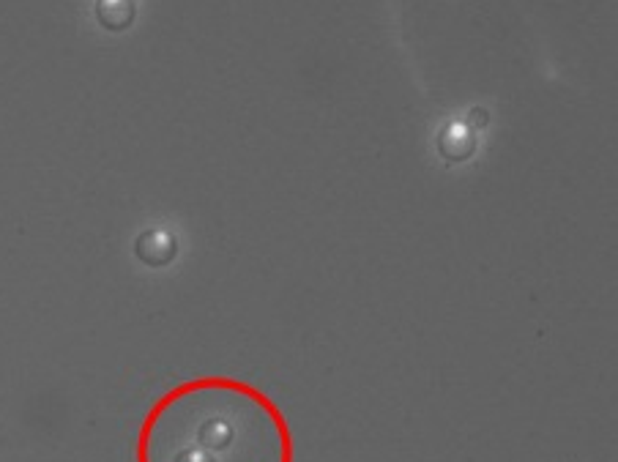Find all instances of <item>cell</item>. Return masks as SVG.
<instances>
[{"instance_id":"obj_1","label":"cell","mask_w":618,"mask_h":462,"mask_svg":"<svg viewBox=\"0 0 618 462\" xmlns=\"http://www.w3.org/2000/svg\"><path fill=\"white\" fill-rule=\"evenodd\" d=\"M137 462H296V438L266 391L203 375L151 405L137 432Z\"/></svg>"},{"instance_id":"obj_2","label":"cell","mask_w":618,"mask_h":462,"mask_svg":"<svg viewBox=\"0 0 618 462\" xmlns=\"http://www.w3.org/2000/svg\"><path fill=\"white\" fill-rule=\"evenodd\" d=\"M96 14L107 31H124L134 22V0H99Z\"/></svg>"},{"instance_id":"obj_3","label":"cell","mask_w":618,"mask_h":462,"mask_svg":"<svg viewBox=\"0 0 618 462\" xmlns=\"http://www.w3.org/2000/svg\"><path fill=\"white\" fill-rule=\"evenodd\" d=\"M137 252H140L145 263L165 266L167 260L173 257V241H170L165 233H145V236L137 241Z\"/></svg>"}]
</instances>
